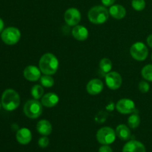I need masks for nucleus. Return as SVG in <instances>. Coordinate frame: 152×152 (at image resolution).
<instances>
[{"instance_id": "f257e3e1", "label": "nucleus", "mask_w": 152, "mask_h": 152, "mask_svg": "<svg viewBox=\"0 0 152 152\" xmlns=\"http://www.w3.org/2000/svg\"><path fill=\"white\" fill-rule=\"evenodd\" d=\"M39 68L42 73L47 75H52L57 71L59 61L53 54L50 53L43 55L39 62Z\"/></svg>"}, {"instance_id": "f03ea898", "label": "nucleus", "mask_w": 152, "mask_h": 152, "mask_svg": "<svg viewBox=\"0 0 152 152\" xmlns=\"http://www.w3.org/2000/svg\"><path fill=\"white\" fill-rule=\"evenodd\" d=\"M1 106L7 111L16 110L20 104V97L17 92L13 89H7L1 95Z\"/></svg>"}, {"instance_id": "7ed1b4c3", "label": "nucleus", "mask_w": 152, "mask_h": 152, "mask_svg": "<svg viewBox=\"0 0 152 152\" xmlns=\"http://www.w3.org/2000/svg\"><path fill=\"white\" fill-rule=\"evenodd\" d=\"M109 15V11L105 6L96 5L89 10L88 17L91 23L95 25H101L106 22Z\"/></svg>"}, {"instance_id": "20e7f679", "label": "nucleus", "mask_w": 152, "mask_h": 152, "mask_svg": "<svg viewBox=\"0 0 152 152\" xmlns=\"http://www.w3.org/2000/svg\"><path fill=\"white\" fill-rule=\"evenodd\" d=\"M23 111L28 117L31 119H37L42 112V104L37 99H31L25 104Z\"/></svg>"}, {"instance_id": "39448f33", "label": "nucleus", "mask_w": 152, "mask_h": 152, "mask_svg": "<svg viewBox=\"0 0 152 152\" xmlns=\"http://www.w3.org/2000/svg\"><path fill=\"white\" fill-rule=\"evenodd\" d=\"M21 38V33L17 28L9 27L5 28L1 34V39L3 42L8 45L16 44Z\"/></svg>"}, {"instance_id": "423d86ee", "label": "nucleus", "mask_w": 152, "mask_h": 152, "mask_svg": "<svg viewBox=\"0 0 152 152\" xmlns=\"http://www.w3.org/2000/svg\"><path fill=\"white\" fill-rule=\"evenodd\" d=\"M116 132L110 127H103L98 130L96 139L102 145H110L115 141Z\"/></svg>"}, {"instance_id": "0eeeda50", "label": "nucleus", "mask_w": 152, "mask_h": 152, "mask_svg": "<svg viewBox=\"0 0 152 152\" xmlns=\"http://www.w3.org/2000/svg\"><path fill=\"white\" fill-rule=\"evenodd\" d=\"M130 53L136 60L144 61L148 55V48L144 43L138 42L132 45L130 48Z\"/></svg>"}, {"instance_id": "6e6552de", "label": "nucleus", "mask_w": 152, "mask_h": 152, "mask_svg": "<svg viewBox=\"0 0 152 152\" xmlns=\"http://www.w3.org/2000/svg\"><path fill=\"white\" fill-rule=\"evenodd\" d=\"M64 19L69 26H76L81 21V13L78 9L71 7L65 12Z\"/></svg>"}, {"instance_id": "1a4fd4ad", "label": "nucleus", "mask_w": 152, "mask_h": 152, "mask_svg": "<svg viewBox=\"0 0 152 152\" xmlns=\"http://www.w3.org/2000/svg\"><path fill=\"white\" fill-rule=\"evenodd\" d=\"M122 77L119 73L111 71L105 75V83L111 90H117L122 85Z\"/></svg>"}, {"instance_id": "9d476101", "label": "nucleus", "mask_w": 152, "mask_h": 152, "mask_svg": "<svg viewBox=\"0 0 152 152\" xmlns=\"http://www.w3.org/2000/svg\"><path fill=\"white\" fill-rule=\"evenodd\" d=\"M116 108L120 112L123 114H129L133 112L135 109V104L133 100L127 98L121 99L117 102Z\"/></svg>"}, {"instance_id": "9b49d317", "label": "nucleus", "mask_w": 152, "mask_h": 152, "mask_svg": "<svg viewBox=\"0 0 152 152\" xmlns=\"http://www.w3.org/2000/svg\"><path fill=\"white\" fill-rule=\"evenodd\" d=\"M23 75L28 81L35 82L39 80L41 77V71L39 68H38L34 65H28L24 70Z\"/></svg>"}, {"instance_id": "f8f14e48", "label": "nucleus", "mask_w": 152, "mask_h": 152, "mask_svg": "<svg viewBox=\"0 0 152 152\" xmlns=\"http://www.w3.org/2000/svg\"><path fill=\"white\" fill-rule=\"evenodd\" d=\"M104 85L99 79H93L88 83L86 86L87 92L91 95H97L103 90Z\"/></svg>"}, {"instance_id": "ddd939ff", "label": "nucleus", "mask_w": 152, "mask_h": 152, "mask_svg": "<svg viewBox=\"0 0 152 152\" xmlns=\"http://www.w3.org/2000/svg\"><path fill=\"white\" fill-rule=\"evenodd\" d=\"M16 138L19 143L22 145H27L31 142L32 139L31 132L27 128H22L16 132Z\"/></svg>"}, {"instance_id": "4468645a", "label": "nucleus", "mask_w": 152, "mask_h": 152, "mask_svg": "<svg viewBox=\"0 0 152 152\" xmlns=\"http://www.w3.org/2000/svg\"><path fill=\"white\" fill-rule=\"evenodd\" d=\"M123 152H146L145 147L141 142L137 140H130L124 145Z\"/></svg>"}, {"instance_id": "2eb2a0df", "label": "nucleus", "mask_w": 152, "mask_h": 152, "mask_svg": "<svg viewBox=\"0 0 152 152\" xmlns=\"http://www.w3.org/2000/svg\"><path fill=\"white\" fill-rule=\"evenodd\" d=\"M59 101V98L58 95L55 93H48L42 96L41 99V103L43 106L47 108H52L56 106Z\"/></svg>"}, {"instance_id": "dca6fc26", "label": "nucleus", "mask_w": 152, "mask_h": 152, "mask_svg": "<svg viewBox=\"0 0 152 152\" xmlns=\"http://www.w3.org/2000/svg\"><path fill=\"white\" fill-rule=\"evenodd\" d=\"M72 35L78 41H85L88 37V31L83 25H76L72 30Z\"/></svg>"}, {"instance_id": "f3484780", "label": "nucleus", "mask_w": 152, "mask_h": 152, "mask_svg": "<svg viewBox=\"0 0 152 152\" xmlns=\"http://www.w3.org/2000/svg\"><path fill=\"white\" fill-rule=\"evenodd\" d=\"M109 14L116 19H122L126 16V8L121 4H113L110 7Z\"/></svg>"}, {"instance_id": "a211bd4d", "label": "nucleus", "mask_w": 152, "mask_h": 152, "mask_svg": "<svg viewBox=\"0 0 152 152\" xmlns=\"http://www.w3.org/2000/svg\"><path fill=\"white\" fill-rule=\"evenodd\" d=\"M37 132L43 136L50 135L52 132V126L48 120H42L37 125Z\"/></svg>"}, {"instance_id": "6ab92c4d", "label": "nucleus", "mask_w": 152, "mask_h": 152, "mask_svg": "<svg viewBox=\"0 0 152 152\" xmlns=\"http://www.w3.org/2000/svg\"><path fill=\"white\" fill-rule=\"evenodd\" d=\"M116 135L122 140H128L131 137V131L126 125H119L116 129Z\"/></svg>"}, {"instance_id": "aec40b11", "label": "nucleus", "mask_w": 152, "mask_h": 152, "mask_svg": "<svg viewBox=\"0 0 152 152\" xmlns=\"http://www.w3.org/2000/svg\"><path fill=\"white\" fill-rule=\"evenodd\" d=\"M99 69L103 74H108L111 72L112 69V62L108 58H103L99 62Z\"/></svg>"}, {"instance_id": "412c9836", "label": "nucleus", "mask_w": 152, "mask_h": 152, "mask_svg": "<svg viewBox=\"0 0 152 152\" xmlns=\"http://www.w3.org/2000/svg\"><path fill=\"white\" fill-rule=\"evenodd\" d=\"M140 117L137 114H133L128 119V124L132 129H134L140 126Z\"/></svg>"}, {"instance_id": "4be33fe9", "label": "nucleus", "mask_w": 152, "mask_h": 152, "mask_svg": "<svg viewBox=\"0 0 152 152\" xmlns=\"http://www.w3.org/2000/svg\"><path fill=\"white\" fill-rule=\"evenodd\" d=\"M44 94V89L42 86L39 85H35L31 88V95L35 99H39L43 96Z\"/></svg>"}, {"instance_id": "5701e85b", "label": "nucleus", "mask_w": 152, "mask_h": 152, "mask_svg": "<svg viewBox=\"0 0 152 152\" xmlns=\"http://www.w3.org/2000/svg\"><path fill=\"white\" fill-rule=\"evenodd\" d=\"M39 80L41 85L43 87L50 88L54 85V80H53V77H50V75L45 74V75L42 76V77H40Z\"/></svg>"}, {"instance_id": "b1692460", "label": "nucleus", "mask_w": 152, "mask_h": 152, "mask_svg": "<svg viewBox=\"0 0 152 152\" xmlns=\"http://www.w3.org/2000/svg\"><path fill=\"white\" fill-rule=\"evenodd\" d=\"M141 74L145 80L152 82V65L149 64L144 66L141 71Z\"/></svg>"}, {"instance_id": "393cba45", "label": "nucleus", "mask_w": 152, "mask_h": 152, "mask_svg": "<svg viewBox=\"0 0 152 152\" xmlns=\"http://www.w3.org/2000/svg\"><path fill=\"white\" fill-rule=\"evenodd\" d=\"M132 7L137 11H142L145 7V0H132Z\"/></svg>"}, {"instance_id": "a878e982", "label": "nucleus", "mask_w": 152, "mask_h": 152, "mask_svg": "<svg viewBox=\"0 0 152 152\" xmlns=\"http://www.w3.org/2000/svg\"><path fill=\"white\" fill-rule=\"evenodd\" d=\"M138 88H139L140 91L142 92V93L145 94L149 91L150 89V86L147 82L145 81H141L140 83H139V86H138Z\"/></svg>"}, {"instance_id": "bb28decb", "label": "nucleus", "mask_w": 152, "mask_h": 152, "mask_svg": "<svg viewBox=\"0 0 152 152\" xmlns=\"http://www.w3.org/2000/svg\"><path fill=\"white\" fill-rule=\"evenodd\" d=\"M38 145L41 148H46L49 145V139L46 136L39 138L38 141Z\"/></svg>"}, {"instance_id": "cd10ccee", "label": "nucleus", "mask_w": 152, "mask_h": 152, "mask_svg": "<svg viewBox=\"0 0 152 152\" xmlns=\"http://www.w3.org/2000/svg\"><path fill=\"white\" fill-rule=\"evenodd\" d=\"M99 152H113V151L108 145H103L99 148Z\"/></svg>"}, {"instance_id": "c85d7f7f", "label": "nucleus", "mask_w": 152, "mask_h": 152, "mask_svg": "<svg viewBox=\"0 0 152 152\" xmlns=\"http://www.w3.org/2000/svg\"><path fill=\"white\" fill-rule=\"evenodd\" d=\"M101 1L105 7H111L114 4L115 0H101Z\"/></svg>"}, {"instance_id": "c756f323", "label": "nucleus", "mask_w": 152, "mask_h": 152, "mask_svg": "<svg viewBox=\"0 0 152 152\" xmlns=\"http://www.w3.org/2000/svg\"><path fill=\"white\" fill-rule=\"evenodd\" d=\"M147 44L150 48H152V34H150L148 37H147Z\"/></svg>"}, {"instance_id": "7c9ffc66", "label": "nucleus", "mask_w": 152, "mask_h": 152, "mask_svg": "<svg viewBox=\"0 0 152 152\" xmlns=\"http://www.w3.org/2000/svg\"><path fill=\"white\" fill-rule=\"evenodd\" d=\"M4 22H3L2 19L0 18V34H1V32L4 31Z\"/></svg>"}, {"instance_id": "2f4dec72", "label": "nucleus", "mask_w": 152, "mask_h": 152, "mask_svg": "<svg viewBox=\"0 0 152 152\" xmlns=\"http://www.w3.org/2000/svg\"><path fill=\"white\" fill-rule=\"evenodd\" d=\"M1 102H0V108H1Z\"/></svg>"}, {"instance_id": "473e14b6", "label": "nucleus", "mask_w": 152, "mask_h": 152, "mask_svg": "<svg viewBox=\"0 0 152 152\" xmlns=\"http://www.w3.org/2000/svg\"><path fill=\"white\" fill-rule=\"evenodd\" d=\"M151 60H152V54H151Z\"/></svg>"}]
</instances>
